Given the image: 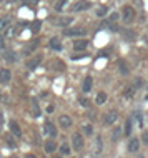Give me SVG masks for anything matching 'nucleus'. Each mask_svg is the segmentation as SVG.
I'll return each instance as SVG.
<instances>
[{
    "instance_id": "nucleus-1",
    "label": "nucleus",
    "mask_w": 148,
    "mask_h": 158,
    "mask_svg": "<svg viewBox=\"0 0 148 158\" xmlns=\"http://www.w3.org/2000/svg\"><path fill=\"white\" fill-rule=\"evenodd\" d=\"M135 17H137V12H135L133 7L125 5L123 8H121V20H123L125 23H132L135 20Z\"/></svg>"
},
{
    "instance_id": "nucleus-2",
    "label": "nucleus",
    "mask_w": 148,
    "mask_h": 158,
    "mask_svg": "<svg viewBox=\"0 0 148 158\" xmlns=\"http://www.w3.org/2000/svg\"><path fill=\"white\" fill-rule=\"evenodd\" d=\"M72 145H73V148L77 152H80L83 148V135L78 133V131H75L73 135H72Z\"/></svg>"
},
{
    "instance_id": "nucleus-3",
    "label": "nucleus",
    "mask_w": 148,
    "mask_h": 158,
    "mask_svg": "<svg viewBox=\"0 0 148 158\" xmlns=\"http://www.w3.org/2000/svg\"><path fill=\"white\" fill-rule=\"evenodd\" d=\"M72 22H73L72 17H60V19H55L53 20V25H55V27H60V28H67Z\"/></svg>"
},
{
    "instance_id": "nucleus-4",
    "label": "nucleus",
    "mask_w": 148,
    "mask_h": 158,
    "mask_svg": "<svg viewBox=\"0 0 148 158\" xmlns=\"http://www.w3.org/2000/svg\"><path fill=\"white\" fill-rule=\"evenodd\" d=\"M63 33H65L67 37H83L87 33V30H85V28H80L78 27V28H67Z\"/></svg>"
},
{
    "instance_id": "nucleus-5",
    "label": "nucleus",
    "mask_w": 148,
    "mask_h": 158,
    "mask_svg": "<svg viewBox=\"0 0 148 158\" xmlns=\"http://www.w3.org/2000/svg\"><path fill=\"white\" fill-rule=\"evenodd\" d=\"M43 131H45V135L50 136V138H55L57 136V128H55V125L52 122H47L43 125Z\"/></svg>"
},
{
    "instance_id": "nucleus-6",
    "label": "nucleus",
    "mask_w": 148,
    "mask_h": 158,
    "mask_svg": "<svg viewBox=\"0 0 148 158\" xmlns=\"http://www.w3.org/2000/svg\"><path fill=\"white\" fill-rule=\"evenodd\" d=\"M118 120V112L117 110H110V112H107V115H105V125H113Z\"/></svg>"
},
{
    "instance_id": "nucleus-7",
    "label": "nucleus",
    "mask_w": 148,
    "mask_h": 158,
    "mask_svg": "<svg viewBox=\"0 0 148 158\" xmlns=\"http://www.w3.org/2000/svg\"><path fill=\"white\" fill-rule=\"evenodd\" d=\"M10 80H12V72L8 68H2L0 70V83L7 85V83H10Z\"/></svg>"
},
{
    "instance_id": "nucleus-8",
    "label": "nucleus",
    "mask_w": 148,
    "mask_h": 158,
    "mask_svg": "<svg viewBox=\"0 0 148 158\" xmlns=\"http://www.w3.org/2000/svg\"><path fill=\"white\" fill-rule=\"evenodd\" d=\"M90 8V2L88 0H82V2L75 3L73 7H72V10L73 12H83V10H88Z\"/></svg>"
},
{
    "instance_id": "nucleus-9",
    "label": "nucleus",
    "mask_w": 148,
    "mask_h": 158,
    "mask_svg": "<svg viewBox=\"0 0 148 158\" xmlns=\"http://www.w3.org/2000/svg\"><path fill=\"white\" fill-rule=\"evenodd\" d=\"M58 125H60L63 130H67V128L72 127V118L68 117V115H62V117L58 118Z\"/></svg>"
},
{
    "instance_id": "nucleus-10",
    "label": "nucleus",
    "mask_w": 148,
    "mask_h": 158,
    "mask_svg": "<svg viewBox=\"0 0 148 158\" xmlns=\"http://www.w3.org/2000/svg\"><path fill=\"white\" fill-rule=\"evenodd\" d=\"M10 131H12V135H14L15 138H22V130H20L18 123L14 122V120L10 122Z\"/></svg>"
},
{
    "instance_id": "nucleus-11",
    "label": "nucleus",
    "mask_w": 148,
    "mask_h": 158,
    "mask_svg": "<svg viewBox=\"0 0 148 158\" xmlns=\"http://www.w3.org/2000/svg\"><path fill=\"white\" fill-rule=\"evenodd\" d=\"M138 150H140V142H138V138H132L128 142V152L137 153Z\"/></svg>"
},
{
    "instance_id": "nucleus-12",
    "label": "nucleus",
    "mask_w": 148,
    "mask_h": 158,
    "mask_svg": "<svg viewBox=\"0 0 148 158\" xmlns=\"http://www.w3.org/2000/svg\"><path fill=\"white\" fill-rule=\"evenodd\" d=\"M10 22H12L10 17H2V19H0V33L5 32L7 28H10Z\"/></svg>"
},
{
    "instance_id": "nucleus-13",
    "label": "nucleus",
    "mask_w": 148,
    "mask_h": 158,
    "mask_svg": "<svg viewBox=\"0 0 148 158\" xmlns=\"http://www.w3.org/2000/svg\"><path fill=\"white\" fill-rule=\"evenodd\" d=\"M101 150H103V142H101V136L97 135L95 136V150H93V153H95V155H98Z\"/></svg>"
},
{
    "instance_id": "nucleus-14",
    "label": "nucleus",
    "mask_w": 148,
    "mask_h": 158,
    "mask_svg": "<svg viewBox=\"0 0 148 158\" xmlns=\"http://www.w3.org/2000/svg\"><path fill=\"white\" fill-rule=\"evenodd\" d=\"M87 47H88V42L87 40H75L73 42V48L77 50V52H78V50H85Z\"/></svg>"
},
{
    "instance_id": "nucleus-15",
    "label": "nucleus",
    "mask_w": 148,
    "mask_h": 158,
    "mask_svg": "<svg viewBox=\"0 0 148 158\" xmlns=\"http://www.w3.org/2000/svg\"><path fill=\"white\" fill-rule=\"evenodd\" d=\"M92 85H93V82H92V77H87L85 80H83V85H82V90L85 92V93H88L92 90Z\"/></svg>"
},
{
    "instance_id": "nucleus-16",
    "label": "nucleus",
    "mask_w": 148,
    "mask_h": 158,
    "mask_svg": "<svg viewBox=\"0 0 148 158\" xmlns=\"http://www.w3.org/2000/svg\"><path fill=\"white\" fill-rule=\"evenodd\" d=\"M42 62V57L39 55V57H33L32 60H28L27 62V68H30V70H33V68H35L37 65H39V63Z\"/></svg>"
},
{
    "instance_id": "nucleus-17",
    "label": "nucleus",
    "mask_w": 148,
    "mask_h": 158,
    "mask_svg": "<svg viewBox=\"0 0 148 158\" xmlns=\"http://www.w3.org/2000/svg\"><path fill=\"white\" fill-rule=\"evenodd\" d=\"M43 148H45V152H47V153H53L55 148H57V145H55L53 140H48V142H45Z\"/></svg>"
},
{
    "instance_id": "nucleus-18",
    "label": "nucleus",
    "mask_w": 148,
    "mask_h": 158,
    "mask_svg": "<svg viewBox=\"0 0 148 158\" xmlns=\"http://www.w3.org/2000/svg\"><path fill=\"white\" fill-rule=\"evenodd\" d=\"M50 48H53V50H62V44H60V40L58 38H50Z\"/></svg>"
},
{
    "instance_id": "nucleus-19",
    "label": "nucleus",
    "mask_w": 148,
    "mask_h": 158,
    "mask_svg": "<svg viewBox=\"0 0 148 158\" xmlns=\"http://www.w3.org/2000/svg\"><path fill=\"white\" fill-rule=\"evenodd\" d=\"M68 5V0H58L57 3H55V10L57 12H63V8Z\"/></svg>"
},
{
    "instance_id": "nucleus-20",
    "label": "nucleus",
    "mask_w": 148,
    "mask_h": 158,
    "mask_svg": "<svg viewBox=\"0 0 148 158\" xmlns=\"http://www.w3.org/2000/svg\"><path fill=\"white\" fill-rule=\"evenodd\" d=\"M105 102H107V93H105V92H100L98 95H97V103H98V105H103Z\"/></svg>"
},
{
    "instance_id": "nucleus-21",
    "label": "nucleus",
    "mask_w": 148,
    "mask_h": 158,
    "mask_svg": "<svg viewBox=\"0 0 148 158\" xmlns=\"http://www.w3.org/2000/svg\"><path fill=\"white\" fill-rule=\"evenodd\" d=\"M118 67H120V72H121L123 75L128 73V67H126V63H125L123 60H120V62H118Z\"/></svg>"
},
{
    "instance_id": "nucleus-22",
    "label": "nucleus",
    "mask_w": 148,
    "mask_h": 158,
    "mask_svg": "<svg viewBox=\"0 0 148 158\" xmlns=\"http://www.w3.org/2000/svg\"><path fill=\"white\" fill-rule=\"evenodd\" d=\"M135 92H137V87H133V85H130L128 88L125 90V97H133Z\"/></svg>"
},
{
    "instance_id": "nucleus-23",
    "label": "nucleus",
    "mask_w": 148,
    "mask_h": 158,
    "mask_svg": "<svg viewBox=\"0 0 148 158\" xmlns=\"http://www.w3.org/2000/svg\"><path fill=\"white\" fill-rule=\"evenodd\" d=\"M60 153L62 155H70V147L67 143H62L60 145Z\"/></svg>"
},
{
    "instance_id": "nucleus-24",
    "label": "nucleus",
    "mask_w": 148,
    "mask_h": 158,
    "mask_svg": "<svg viewBox=\"0 0 148 158\" xmlns=\"http://www.w3.org/2000/svg\"><path fill=\"white\" fill-rule=\"evenodd\" d=\"M107 12H108L107 7H98V8H97V17H105V15H107Z\"/></svg>"
},
{
    "instance_id": "nucleus-25",
    "label": "nucleus",
    "mask_w": 148,
    "mask_h": 158,
    "mask_svg": "<svg viewBox=\"0 0 148 158\" xmlns=\"http://www.w3.org/2000/svg\"><path fill=\"white\" fill-rule=\"evenodd\" d=\"M83 133L88 135V136H92V135H93V127H92V125H83Z\"/></svg>"
},
{
    "instance_id": "nucleus-26",
    "label": "nucleus",
    "mask_w": 148,
    "mask_h": 158,
    "mask_svg": "<svg viewBox=\"0 0 148 158\" xmlns=\"http://www.w3.org/2000/svg\"><path fill=\"white\" fill-rule=\"evenodd\" d=\"M125 135H126V136L132 135V120H126V125H125Z\"/></svg>"
},
{
    "instance_id": "nucleus-27",
    "label": "nucleus",
    "mask_w": 148,
    "mask_h": 158,
    "mask_svg": "<svg viewBox=\"0 0 148 158\" xmlns=\"http://www.w3.org/2000/svg\"><path fill=\"white\" fill-rule=\"evenodd\" d=\"M120 133H121V128H120V127H115V128H113V136H112V138L117 142L118 136H120Z\"/></svg>"
},
{
    "instance_id": "nucleus-28",
    "label": "nucleus",
    "mask_w": 148,
    "mask_h": 158,
    "mask_svg": "<svg viewBox=\"0 0 148 158\" xmlns=\"http://www.w3.org/2000/svg\"><path fill=\"white\" fill-rule=\"evenodd\" d=\"M40 27H42V23H40V22H35V23L32 25V32H39Z\"/></svg>"
},
{
    "instance_id": "nucleus-29",
    "label": "nucleus",
    "mask_w": 148,
    "mask_h": 158,
    "mask_svg": "<svg viewBox=\"0 0 148 158\" xmlns=\"http://www.w3.org/2000/svg\"><path fill=\"white\" fill-rule=\"evenodd\" d=\"M33 113H35V115H37V117H39V115H40V110H39V105H37V102H35V100H33Z\"/></svg>"
},
{
    "instance_id": "nucleus-30",
    "label": "nucleus",
    "mask_w": 148,
    "mask_h": 158,
    "mask_svg": "<svg viewBox=\"0 0 148 158\" xmlns=\"http://www.w3.org/2000/svg\"><path fill=\"white\" fill-rule=\"evenodd\" d=\"M142 138H143V143H146V145H148V130H146V131H143V136H142Z\"/></svg>"
},
{
    "instance_id": "nucleus-31",
    "label": "nucleus",
    "mask_w": 148,
    "mask_h": 158,
    "mask_svg": "<svg viewBox=\"0 0 148 158\" xmlns=\"http://www.w3.org/2000/svg\"><path fill=\"white\" fill-rule=\"evenodd\" d=\"M5 58H7V60H12V62H14V60H15V57H14V53H5Z\"/></svg>"
},
{
    "instance_id": "nucleus-32",
    "label": "nucleus",
    "mask_w": 148,
    "mask_h": 158,
    "mask_svg": "<svg viewBox=\"0 0 148 158\" xmlns=\"http://www.w3.org/2000/svg\"><path fill=\"white\" fill-rule=\"evenodd\" d=\"M53 112H55V106L53 105H48L47 106V113H53Z\"/></svg>"
},
{
    "instance_id": "nucleus-33",
    "label": "nucleus",
    "mask_w": 148,
    "mask_h": 158,
    "mask_svg": "<svg viewBox=\"0 0 148 158\" xmlns=\"http://www.w3.org/2000/svg\"><path fill=\"white\" fill-rule=\"evenodd\" d=\"M137 118H138V125H143V118H142V113H137Z\"/></svg>"
},
{
    "instance_id": "nucleus-34",
    "label": "nucleus",
    "mask_w": 148,
    "mask_h": 158,
    "mask_svg": "<svg viewBox=\"0 0 148 158\" xmlns=\"http://www.w3.org/2000/svg\"><path fill=\"white\" fill-rule=\"evenodd\" d=\"M7 142H8V145H10L12 148H15V142H14L12 138H7Z\"/></svg>"
},
{
    "instance_id": "nucleus-35",
    "label": "nucleus",
    "mask_w": 148,
    "mask_h": 158,
    "mask_svg": "<svg viewBox=\"0 0 148 158\" xmlns=\"http://www.w3.org/2000/svg\"><path fill=\"white\" fill-rule=\"evenodd\" d=\"M117 19H118V14H112V17H110V20H112V22H115Z\"/></svg>"
},
{
    "instance_id": "nucleus-36",
    "label": "nucleus",
    "mask_w": 148,
    "mask_h": 158,
    "mask_svg": "<svg viewBox=\"0 0 148 158\" xmlns=\"http://www.w3.org/2000/svg\"><path fill=\"white\" fill-rule=\"evenodd\" d=\"M80 102H82V105H85V106L88 105V100H85V98H82V100H80Z\"/></svg>"
},
{
    "instance_id": "nucleus-37",
    "label": "nucleus",
    "mask_w": 148,
    "mask_h": 158,
    "mask_svg": "<svg viewBox=\"0 0 148 158\" xmlns=\"http://www.w3.org/2000/svg\"><path fill=\"white\" fill-rule=\"evenodd\" d=\"M5 2H10L12 3V2H17V0H5Z\"/></svg>"
},
{
    "instance_id": "nucleus-38",
    "label": "nucleus",
    "mask_w": 148,
    "mask_h": 158,
    "mask_svg": "<svg viewBox=\"0 0 148 158\" xmlns=\"http://www.w3.org/2000/svg\"><path fill=\"white\" fill-rule=\"evenodd\" d=\"M27 158H35V156H32V155H30V156H27Z\"/></svg>"
},
{
    "instance_id": "nucleus-39",
    "label": "nucleus",
    "mask_w": 148,
    "mask_h": 158,
    "mask_svg": "<svg viewBox=\"0 0 148 158\" xmlns=\"http://www.w3.org/2000/svg\"><path fill=\"white\" fill-rule=\"evenodd\" d=\"M53 158H62V156H53Z\"/></svg>"
}]
</instances>
